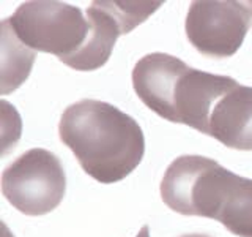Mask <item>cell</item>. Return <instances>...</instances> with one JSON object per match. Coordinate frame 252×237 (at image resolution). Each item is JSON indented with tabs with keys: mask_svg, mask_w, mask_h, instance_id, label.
I'll list each match as a JSON object with an SVG mask.
<instances>
[{
	"mask_svg": "<svg viewBox=\"0 0 252 237\" xmlns=\"http://www.w3.org/2000/svg\"><path fill=\"white\" fill-rule=\"evenodd\" d=\"M233 172L200 155L175 158L161 182L164 204L181 215L216 220Z\"/></svg>",
	"mask_w": 252,
	"mask_h": 237,
	"instance_id": "277c9868",
	"label": "cell"
},
{
	"mask_svg": "<svg viewBox=\"0 0 252 237\" xmlns=\"http://www.w3.org/2000/svg\"><path fill=\"white\" fill-rule=\"evenodd\" d=\"M252 27V0H195L186 16V37L202 55L232 57Z\"/></svg>",
	"mask_w": 252,
	"mask_h": 237,
	"instance_id": "8992f818",
	"label": "cell"
},
{
	"mask_svg": "<svg viewBox=\"0 0 252 237\" xmlns=\"http://www.w3.org/2000/svg\"><path fill=\"white\" fill-rule=\"evenodd\" d=\"M162 2H93L87 8L90 32L85 44L65 65L77 71H93L109 60L120 35L129 32L153 14Z\"/></svg>",
	"mask_w": 252,
	"mask_h": 237,
	"instance_id": "52a82bcc",
	"label": "cell"
},
{
	"mask_svg": "<svg viewBox=\"0 0 252 237\" xmlns=\"http://www.w3.org/2000/svg\"><path fill=\"white\" fill-rule=\"evenodd\" d=\"M207 134L230 149L252 150V87L238 84L218 100Z\"/></svg>",
	"mask_w": 252,
	"mask_h": 237,
	"instance_id": "ba28073f",
	"label": "cell"
},
{
	"mask_svg": "<svg viewBox=\"0 0 252 237\" xmlns=\"http://www.w3.org/2000/svg\"><path fill=\"white\" fill-rule=\"evenodd\" d=\"M2 237H13V234L10 233V229L5 223H2Z\"/></svg>",
	"mask_w": 252,
	"mask_h": 237,
	"instance_id": "7c38bea8",
	"label": "cell"
},
{
	"mask_svg": "<svg viewBox=\"0 0 252 237\" xmlns=\"http://www.w3.org/2000/svg\"><path fill=\"white\" fill-rule=\"evenodd\" d=\"M5 21L24 46L57 55L63 63L85 44L90 32L81 8L63 2H26Z\"/></svg>",
	"mask_w": 252,
	"mask_h": 237,
	"instance_id": "3957f363",
	"label": "cell"
},
{
	"mask_svg": "<svg viewBox=\"0 0 252 237\" xmlns=\"http://www.w3.org/2000/svg\"><path fill=\"white\" fill-rule=\"evenodd\" d=\"M2 93L6 95L27 79L35 62V51L19 41L5 19L2 21Z\"/></svg>",
	"mask_w": 252,
	"mask_h": 237,
	"instance_id": "30bf717a",
	"label": "cell"
},
{
	"mask_svg": "<svg viewBox=\"0 0 252 237\" xmlns=\"http://www.w3.org/2000/svg\"><path fill=\"white\" fill-rule=\"evenodd\" d=\"M216 220L240 237H252V179L233 176Z\"/></svg>",
	"mask_w": 252,
	"mask_h": 237,
	"instance_id": "9c48e42d",
	"label": "cell"
},
{
	"mask_svg": "<svg viewBox=\"0 0 252 237\" xmlns=\"http://www.w3.org/2000/svg\"><path fill=\"white\" fill-rule=\"evenodd\" d=\"M136 237H150V229H148V226H147V225H145V226H142V229H140L139 234H137Z\"/></svg>",
	"mask_w": 252,
	"mask_h": 237,
	"instance_id": "8fae6325",
	"label": "cell"
},
{
	"mask_svg": "<svg viewBox=\"0 0 252 237\" xmlns=\"http://www.w3.org/2000/svg\"><path fill=\"white\" fill-rule=\"evenodd\" d=\"M181 237H210L208 234H199V233H194V234H183Z\"/></svg>",
	"mask_w": 252,
	"mask_h": 237,
	"instance_id": "4fadbf2b",
	"label": "cell"
},
{
	"mask_svg": "<svg viewBox=\"0 0 252 237\" xmlns=\"http://www.w3.org/2000/svg\"><path fill=\"white\" fill-rule=\"evenodd\" d=\"M66 192V176L59 157L46 149H30L8 164L2 193L14 209L39 217L59 207Z\"/></svg>",
	"mask_w": 252,
	"mask_h": 237,
	"instance_id": "5b68a950",
	"label": "cell"
},
{
	"mask_svg": "<svg viewBox=\"0 0 252 237\" xmlns=\"http://www.w3.org/2000/svg\"><path fill=\"white\" fill-rule=\"evenodd\" d=\"M132 85L142 103L159 117L207 134L213 108L238 82L191 68L170 54L152 52L136 63Z\"/></svg>",
	"mask_w": 252,
	"mask_h": 237,
	"instance_id": "7a4b0ae2",
	"label": "cell"
},
{
	"mask_svg": "<svg viewBox=\"0 0 252 237\" xmlns=\"http://www.w3.org/2000/svg\"><path fill=\"white\" fill-rule=\"evenodd\" d=\"M59 136L81 168L101 184H115L137 168L145 154L139 123L117 106L81 100L62 114Z\"/></svg>",
	"mask_w": 252,
	"mask_h": 237,
	"instance_id": "6da1fadb",
	"label": "cell"
}]
</instances>
